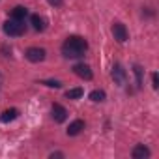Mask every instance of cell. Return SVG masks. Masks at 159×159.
I'll list each match as a JSON object with an SVG mask.
<instances>
[{
  "label": "cell",
  "mask_w": 159,
  "mask_h": 159,
  "mask_svg": "<svg viewBox=\"0 0 159 159\" xmlns=\"http://www.w3.org/2000/svg\"><path fill=\"white\" fill-rule=\"evenodd\" d=\"M83 129H84V122L83 120H75V122L69 124L66 133H67V137H77L79 133H83Z\"/></svg>",
  "instance_id": "10"
},
{
  "label": "cell",
  "mask_w": 159,
  "mask_h": 159,
  "mask_svg": "<svg viewBox=\"0 0 159 159\" xmlns=\"http://www.w3.org/2000/svg\"><path fill=\"white\" fill-rule=\"evenodd\" d=\"M30 23H32V28H34L36 32H43V30L47 28V19H45L43 15H38V13L30 15Z\"/></svg>",
  "instance_id": "8"
},
{
  "label": "cell",
  "mask_w": 159,
  "mask_h": 159,
  "mask_svg": "<svg viewBox=\"0 0 159 159\" xmlns=\"http://www.w3.org/2000/svg\"><path fill=\"white\" fill-rule=\"evenodd\" d=\"M150 155H152V152H150V148L144 146V144H137V146L133 148V152H131V157H133V159H146V157H150Z\"/></svg>",
  "instance_id": "9"
},
{
  "label": "cell",
  "mask_w": 159,
  "mask_h": 159,
  "mask_svg": "<svg viewBox=\"0 0 159 159\" xmlns=\"http://www.w3.org/2000/svg\"><path fill=\"white\" fill-rule=\"evenodd\" d=\"M28 17V10L25 8V6H15L13 10H11V19H15V21H25Z\"/></svg>",
  "instance_id": "12"
},
{
  "label": "cell",
  "mask_w": 159,
  "mask_h": 159,
  "mask_svg": "<svg viewBox=\"0 0 159 159\" xmlns=\"http://www.w3.org/2000/svg\"><path fill=\"white\" fill-rule=\"evenodd\" d=\"M19 118V109H6L2 114H0V122L2 124H10L13 120Z\"/></svg>",
  "instance_id": "11"
},
{
  "label": "cell",
  "mask_w": 159,
  "mask_h": 159,
  "mask_svg": "<svg viewBox=\"0 0 159 159\" xmlns=\"http://www.w3.org/2000/svg\"><path fill=\"white\" fill-rule=\"evenodd\" d=\"M2 30L6 36L10 38H19L26 32V26H25V21H15V19H10L2 25Z\"/></svg>",
  "instance_id": "2"
},
{
  "label": "cell",
  "mask_w": 159,
  "mask_h": 159,
  "mask_svg": "<svg viewBox=\"0 0 159 159\" xmlns=\"http://www.w3.org/2000/svg\"><path fill=\"white\" fill-rule=\"evenodd\" d=\"M112 36H114V39L118 41V43H125L127 41V38H129V32H127V28H125V25L124 23H120V21H116V23H112Z\"/></svg>",
  "instance_id": "4"
},
{
  "label": "cell",
  "mask_w": 159,
  "mask_h": 159,
  "mask_svg": "<svg viewBox=\"0 0 159 159\" xmlns=\"http://www.w3.org/2000/svg\"><path fill=\"white\" fill-rule=\"evenodd\" d=\"M39 84H45V86H49V88H60V86H62V83L56 81V79H54V81H52V79H49V81H41Z\"/></svg>",
  "instance_id": "16"
},
{
  "label": "cell",
  "mask_w": 159,
  "mask_h": 159,
  "mask_svg": "<svg viewBox=\"0 0 159 159\" xmlns=\"http://www.w3.org/2000/svg\"><path fill=\"white\" fill-rule=\"evenodd\" d=\"M83 94H84L83 88H69L66 92V98L67 99H79V98H83Z\"/></svg>",
  "instance_id": "15"
},
{
  "label": "cell",
  "mask_w": 159,
  "mask_h": 159,
  "mask_svg": "<svg viewBox=\"0 0 159 159\" xmlns=\"http://www.w3.org/2000/svg\"><path fill=\"white\" fill-rule=\"evenodd\" d=\"M111 77H112V81L118 84V86H124L125 84V79H127V73H125V69H124V66L122 64H114L112 66V71H111Z\"/></svg>",
  "instance_id": "5"
},
{
  "label": "cell",
  "mask_w": 159,
  "mask_h": 159,
  "mask_svg": "<svg viewBox=\"0 0 159 159\" xmlns=\"http://www.w3.org/2000/svg\"><path fill=\"white\" fill-rule=\"evenodd\" d=\"M152 86L153 88L159 86V77H157V73H152Z\"/></svg>",
  "instance_id": "18"
},
{
  "label": "cell",
  "mask_w": 159,
  "mask_h": 159,
  "mask_svg": "<svg viewBox=\"0 0 159 159\" xmlns=\"http://www.w3.org/2000/svg\"><path fill=\"white\" fill-rule=\"evenodd\" d=\"M25 56H26L28 62H32V64H39V62L45 60L47 51H45L43 47H28L26 52H25Z\"/></svg>",
  "instance_id": "3"
},
{
  "label": "cell",
  "mask_w": 159,
  "mask_h": 159,
  "mask_svg": "<svg viewBox=\"0 0 159 159\" xmlns=\"http://www.w3.org/2000/svg\"><path fill=\"white\" fill-rule=\"evenodd\" d=\"M133 73H135V79H137V88H142V75H144L142 66L135 64V66H133Z\"/></svg>",
  "instance_id": "13"
},
{
  "label": "cell",
  "mask_w": 159,
  "mask_h": 159,
  "mask_svg": "<svg viewBox=\"0 0 159 159\" xmlns=\"http://www.w3.org/2000/svg\"><path fill=\"white\" fill-rule=\"evenodd\" d=\"M73 73L77 75V77H81V79H84V81H92L94 79V73H92V67L88 66V64H75L73 66Z\"/></svg>",
  "instance_id": "6"
},
{
  "label": "cell",
  "mask_w": 159,
  "mask_h": 159,
  "mask_svg": "<svg viewBox=\"0 0 159 159\" xmlns=\"http://www.w3.org/2000/svg\"><path fill=\"white\" fill-rule=\"evenodd\" d=\"M90 99L94 103H101L107 99V94H105V90H94V92H90Z\"/></svg>",
  "instance_id": "14"
},
{
  "label": "cell",
  "mask_w": 159,
  "mask_h": 159,
  "mask_svg": "<svg viewBox=\"0 0 159 159\" xmlns=\"http://www.w3.org/2000/svg\"><path fill=\"white\" fill-rule=\"evenodd\" d=\"M88 51V41L81 36H69L62 43V54L66 58H83Z\"/></svg>",
  "instance_id": "1"
},
{
  "label": "cell",
  "mask_w": 159,
  "mask_h": 159,
  "mask_svg": "<svg viewBox=\"0 0 159 159\" xmlns=\"http://www.w3.org/2000/svg\"><path fill=\"white\" fill-rule=\"evenodd\" d=\"M51 157H52V159H54V157H64V153H62V152H52Z\"/></svg>",
  "instance_id": "19"
},
{
  "label": "cell",
  "mask_w": 159,
  "mask_h": 159,
  "mask_svg": "<svg viewBox=\"0 0 159 159\" xmlns=\"http://www.w3.org/2000/svg\"><path fill=\"white\" fill-rule=\"evenodd\" d=\"M47 2H49L51 6H54V8H62V6H64V0H47Z\"/></svg>",
  "instance_id": "17"
},
{
  "label": "cell",
  "mask_w": 159,
  "mask_h": 159,
  "mask_svg": "<svg viewBox=\"0 0 159 159\" xmlns=\"http://www.w3.org/2000/svg\"><path fill=\"white\" fill-rule=\"evenodd\" d=\"M51 112H52V120H54L56 124H64V122L67 120V111H66V107L60 105V103H52Z\"/></svg>",
  "instance_id": "7"
}]
</instances>
